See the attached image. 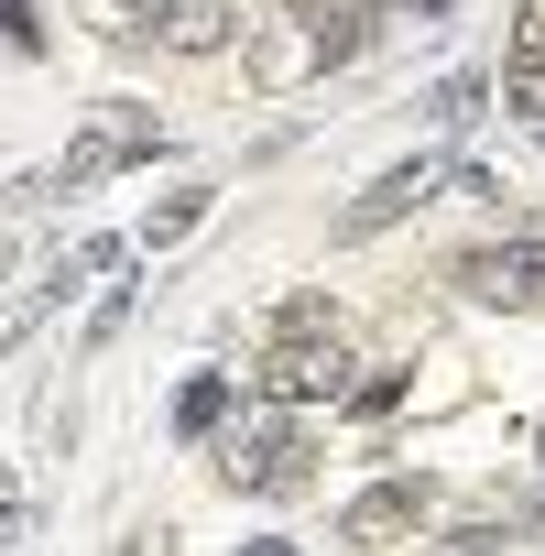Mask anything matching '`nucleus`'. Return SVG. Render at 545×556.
Instances as JSON below:
<instances>
[{"label":"nucleus","mask_w":545,"mask_h":556,"mask_svg":"<svg viewBox=\"0 0 545 556\" xmlns=\"http://www.w3.org/2000/svg\"><path fill=\"white\" fill-rule=\"evenodd\" d=\"M164 153V121L153 110H99L77 142H66V164H45L34 186H23V207H66V197H88V186H110L121 164H153Z\"/></svg>","instance_id":"1"},{"label":"nucleus","mask_w":545,"mask_h":556,"mask_svg":"<svg viewBox=\"0 0 545 556\" xmlns=\"http://www.w3.org/2000/svg\"><path fill=\"white\" fill-rule=\"evenodd\" d=\"M251 382L272 393V404H339L350 393V350H339V328L317 339V328H284L262 361H251Z\"/></svg>","instance_id":"2"},{"label":"nucleus","mask_w":545,"mask_h":556,"mask_svg":"<svg viewBox=\"0 0 545 556\" xmlns=\"http://www.w3.org/2000/svg\"><path fill=\"white\" fill-rule=\"evenodd\" d=\"M458 295L502 306V317L545 306V240H480V251H458Z\"/></svg>","instance_id":"3"},{"label":"nucleus","mask_w":545,"mask_h":556,"mask_svg":"<svg viewBox=\"0 0 545 556\" xmlns=\"http://www.w3.org/2000/svg\"><path fill=\"white\" fill-rule=\"evenodd\" d=\"M436 186H458V164H447V153H404L393 175H371V186H360V197L339 207V240H371V229H393V218H415V207H426Z\"/></svg>","instance_id":"4"},{"label":"nucleus","mask_w":545,"mask_h":556,"mask_svg":"<svg viewBox=\"0 0 545 556\" xmlns=\"http://www.w3.org/2000/svg\"><path fill=\"white\" fill-rule=\"evenodd\" d=\"M306 469H317V458H306V437H295L284 415H272V426H240V437L218 447V480H229V491H306Z\"/></svg>","instance_id":"5"},{"label":"nucleus","mask_w":545,"mask_h":556,"mask_svg":"<svg viewBox=\"0 0 545 556\" xmlns=\"http://www.w3.org/2000/svg\"><path fill=\"white\" fill-rule=\"evenodd\" d=\"M415 513H426V480H382V491H360V502L339 513V534H350V545H382V534L415 523Z\"/></svg>","instance_id":"6"},{"label":"nucleus","mask_w":545,"mask_h":556,"mask_svg":"<svg viewBox=\"0 0 545 556\" xmlns=\"http://www.w3.org/2000/svg\"><path fill=\"white\" fill-rule=\"evenodd\" d=\"M175 55H218L229 34H240V12H229V0H164V23H153Z\"/></svg>","instance_id":"7"},{"label":"nucleus","mask_w":545,"mask_h":556,"mask_svg":"<svg viewBox=\"0 0 545 556\" xmlns=\"http://www.w3.org/2000/svg\"><path fill=\"white\" fill-rule=\"evenodd\" d=\"M207 207H218V186H175L164 207H142V251H175V240H186Z\"/></svg>","instance_id":"8"},{"label":"nucleus","mask_w":545,"mask_h":556,"mask_svg":"<svg viewBox=\"0 0 545 556\" xmlns=\"http://www.w3.org/2000/svg\"><path fill=\"white\" fill-rule=\"evenodd\" d=\"M218 415H229V371H197L175 393V437H218Z\"/></svg>","instance_id":"9"},{"label":"nucleus","mask_w":545,"mask_h":556,"mask_svg":"<svg viewBox=\"0 0 545 556\" xmlns=\"http://www.w3.org/2000/svg\"><path fill=\"white\" fill-rule=\"evenodd\" d=\"M502 77H545V0L512 12V66H502Z\"/></svg>","instance_id":"10"},{"label":"nucleus","mask_w":545,"mask_h":556,"mask_svg":"<svg viewBox=\"0 0 545 556\" xmlns=\"http://www.w3.org/2000/svg\"><path fill=\"white\" fill-rule=\"evenodd\" d=\"M480 110H491V88H480V77H447V88H436V131H469Z\"/></svg>","instance_id":"11"},{"label":"nucleus","mask_w":545,"mask_h":556,"mask_svg":"<svg viewBox=\"0 0 545 556\" xmlns=\"http://www.w3.org/2000/svg\"><path fill=\"white\" fill-rule=\"evenodd\" d=\"M393 404H404V371H371V382L350 393V415H393Z\"/></svg>","instance_id":"12"},{"label":"nucleus","mask_w":545,"mask_h":556,"mask_svg":"<svg viewBox=\"0 0 545 556\" xmlns=\"http://www.w3.org/2000/svg\"><path fill=\"white\" fill-rule=\"evenodd\" d=\"M0 285H12V229H0Z\"/></svg>","instance_id":"13"},{"label":"nucleus","mask_w":545,"mask_h":556,"mask_svg":"<svg viewBox=\"0 0 545 556\" xmlns=\"http://www.w3.org/2000/svg\"><path fill=\"white\" fill-rule=\"evenodd\" d=\"M415 12H426V23H436V12H447V0H415Z\"/></svg>","instance_id":"14"},{"label":"nucleus","mask_w":545,"mask_h":556,"mask_svg":"<svg viewBox=\"0 0 545 556\" xmlns=\"http://www.w3.org/2000/svg\"><path fill=\"white\" fill-rule=\"evenodd\" d=\"M534 142H545V110H534Z\"/></svg>","instance_id":"15"},{"label":"nucleus","mask_w":545,"mask_h":556,"mask_svg":"<svg viewBox=\"0 0 545 556\" xmlns=\"http://www.w3.org/2000/svg\"><path fill=\"white\" fill-rule=\"evenodd\" d=\"M121 12H142V0H121Z\"/></svg>","instance_id":"16"},{"label":"nucleus","mask_w":545,"mask_h":556,"mask_svg":"<svg viewBox=\"0 0 545 556\" xmlns=\"http://www.w3.org/2000/svg\"><path fill=\"white\" fill-rule=\"evenodd\" d=\"M534 447H545V426H534Z\"/></svg>","instance_id":"17"}]
</instances>
